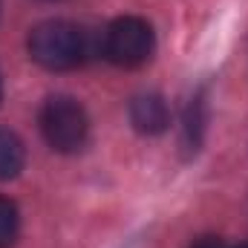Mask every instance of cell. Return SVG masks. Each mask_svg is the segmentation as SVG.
I'll return each instance as SVG.
<instances>
[{
  "label": "cell",
  "instance_id": "obj_4",
  "mask_svg": "<svg viewBox=\"0 0 248 248\" xmlns=\"http://www.w3.org/2000/svg\"><path fill=\"white\" fill-rule=\"evenodd\" d=\"M130 122L144 136H159L170 124V110L168 101L159 93H141L130 101Z\"/></svg>",
  "mask_w": 248,
  "mask_h": 248
},
{
  "label": "cell",
  "instance_id": "obj_7",
  "mask_svg": "<svg viewBox=\"0 0 248 248\" xmlns=\"http://www.w3.org/2000/svg\"><path fill=\"white\" fill-rule=\"evenodd\" d=\"M202 130H205V98L196 95V98H190L185 113V147L196 150V144L202 139Z\"/></svg>",
  "mask_w": 248,
  "mask_h": 248
},
{
  "label": "cell",
  "instance_id": "obj_6",
  "mask_svg": "<svg viewBox=\"0 0 248 248\" xmlns=\"http://www.w3.org/2000/svg\"><path fill=\"white\" fill-rule=\"evenodd\" d=\"M20 231V214L17 205L6 196H0V248H12Z\"/></svg>",
  "mask_w": 248,
  "mask_h": 248
},
{
  "label": "cell",
  "instance_id": "obj_3",
  "mask_svg": "<svg viewBox=\"0 0 248 248\" xmlns=\"http://www.w3.org/2000/svg\"><path fill=\"white\" fill-rule=\"evenodd\" d=\"M153 49H156L153 26L141 17H119L104 32V58L122 69L144 66Z\"/></svg>",
  "mask_w": 248,
  "mask_h": 248
},
{
  "label": "cell",
  "instance_id": "obj_8",
  "mask_svg": "<svg viewBox=\"0 0 248 248\" xmlns=\"http://www.w3.org/2000/svg\"><path fill=\"white\" fill-rule=\"evenodd\" d=\"M187 248H228L219 237H199L196 243H190Z\"/></svg>",
  "mask_w": 248,
  "mask_h": 248
},
{
  "label": "cell",
  "instance_id": "obj_1",
  "mask_svg": "<svg viewBox=\"0 0 248 248\" xmlns=\"http://www.w3.org/2000/svg\"><path fill=\"white\" fill-rule=\"evenodd\" d=\"M29 55L32 61L41 63L44 69L63 72V69H75L87 61L90 55V41L87 32L69 20H46L38 23L29 32Z\"/></svg>",
  "mask_w": 248,
  "mask_h": 248
},
{
  "label": "cell",
  "instance_id": "obj_10",
  "mask_svg": "<svg viewBox=\"0 0 248 248\" xmlns=\"http://www.w3.org/2000/svg\"><path fill=\"white\" fill-rule=\"evenodd\" d=\"M237 248H248V243H243V246H237Z\"/></svg>",
  "mask_w": 248,
  "mask_h": 248
},
{
  "label": "cell",
  "instance_id": "obj_2",
  "mask_svg": "<svg viewBox=\"0 0 248 248\" xmlns=\"http://www.w3.org/2000/svg\"><path fill=\"white\" fill-rule=\"evenodd\" d=\"M38 127H41L44 141L55 153H78L90 136L87 110L69 95L46 98L41 104V113H38Z\"/></svg>",
  "mask_w": 248,
  "mask_h": 248
},
{
  "label": "cell",
  "instance_id": "obj_5",
  "mask_svg": "<svg viewBox=\"0 0 248 248\" xmlns=\"http://www.w3.org/2000/svg\"><path fill=\"white\" fill-rule=\"evenodd\" d=\"M23 162H26L23 141H20L12 130L0 127V182L15 179V176L23 170Z\"/></svg>",
  "mask_w": 248,
  "mask_h": 248
},
{
  "label": "cell",
  "instance_id": "obj_9",
  "mask_svg": "<svg viewBox=\"0 0 248 248\" xmlns=\"http://www.w3.org/2000/svg\"><path fill=\"white\" fill-rule=\"evenodd\" d=\"M0 101H3V75H0Z\"/></svg>",
  "mask_w": 248,
  "mask_h": 248
}]
</instances>
